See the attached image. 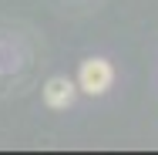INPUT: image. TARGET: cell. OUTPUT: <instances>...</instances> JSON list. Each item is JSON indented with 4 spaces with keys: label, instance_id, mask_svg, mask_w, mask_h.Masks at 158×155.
Listing matches in <instances>:
<instances>
[{
    "label": "cell",
    "instance_id": "obj_1",
    "mask_svg": "<svg viewBox=\"0 0 158 155\" xmlns=\"http://www.w3.org/2000/svg\"><path fill=\"white\" fill-rule=\"evenodd\" d=\"M114 81V67L104 61V58H88L81 61V71H77V88L88 94H104Z\"/></svg>",
    "mask_w": 158,
    "mask_h": 155
},
{
    "label": "cell",
    "instance_id": "obj_2",
    "mask_svg": "<svg viewBox=\"0 0 158 155\" xmlns=\"http://www.w3.org/2000/svg\"><path fill=\"white\" fill-rule=\"evenodd\" d=\"M74 98H77V84H74L71 78H51V81L44 84V101H47L51 108H71Z\"/></svg>",
    "mask_w": 158,
    "mask_h": 155
}]
</instances>
